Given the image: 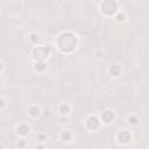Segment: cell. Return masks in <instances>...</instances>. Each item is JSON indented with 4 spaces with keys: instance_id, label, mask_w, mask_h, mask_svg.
Returning a JSON list of instances; mask_svg holds the SVG:
<instances>
[{
    "instance_id": "cell-1",
    "label": "cell",
    "mask_w": 149,
    "mask_h": 149,
    "mask_svg": "<svg viewBox=\"0 0 149 149\" xmlns=\"http://www.w3.org/2000/svg\"><path fill=\"white\" fill-rule=\"evenodd\" d=\"M59 45H61V48H62L63 50H65V51L72 50L73 47H74V37H73L72 35H69V34L63 35V36L61 37V40H59Z\"/></svg>"
}]
</instances>
